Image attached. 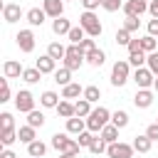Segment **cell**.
I'll list each match as a JSON object with an SVG mask.
<instances>
[{
    "label": "cell",
    "mask_w": 158,
    "mask_h": 158,
    "mask_svg": "<svg viewBox=\"0 0 158 158\" xmlns=\"http://www.w3.org/2000/svg\"><path fill=\"white\" fill-rule=\"evenodd\" d=\"M146 136H148L151 141H158V123H151V126L146 128Z\"/></svg>",
    "instance_id": "47"
},
{
    "label": "cell",
    "mask_w": 158,
    "mask_h": 158,
    "mask_svg": "<svg viewBox=\"0 0 158 158\" xmlns=\"http://www.w3.org/2000/svg\"><path fill=\"white\" fill-rule=\"evenodd\" d=\"M59 158H77V156H74V153H62Z\"/></svg>",
    "instance_id": "52"
},
{
    "label": "cell",
    "mask_w": 158,
    "mask_h": 158,
    "mask_svg": "<svg viewBox=\"0 0 158 158\" xmlns=\"http://www.w3.org/2000/svg\"><path fill=\"white\" fill-rule=\"evenodd\" d=\"M148 12H151L153 17H158V0H151V2H148Z\"/></svg>",
    "instance_id": "50"
},
{
    "label": "cell",
    "mask_w": 158,
    "mask_h": 158,
    "mask_svg": "<svg viewBox=\"0 0 158 158\" xmlns=\"http://www.w3.org/2000/svg\"><path fill=\"white\" fill-rule=\"evenodd\" d=\"M94 138H96V136H94V131H89V128H86V131H81V133H79V146H86V148H89Z\"/></svg>",
    "instance_id": "43"
},
{
    "label": "cell",
    "mask_w": 158,
    "mask_h": 158,
    "mask_svg": "<svg viewBox=\"0 0 158 158\" xmlns=\"http://www.w3.org/2000/svg\"><path fill=\"white\" fill-rule=\"evenodd\" d=\"M133 37H131V32L126 30V27H121L118 32H116V44H123V47H128V42H131Z\"/></svg>",
    "instance_id": "38"
},
{
    "label": "cell",
    "mask_w": 158,
    "mask_h": 158,
    "mask_svg": "<svg viewBox=\"0 0 158 158\" xmlns=\"http://www.w3.org/2000/svg\"><path fill=\"white\" fill-rule=\"evenodd\" d=\"M0 158H17V156H15L12 151H2V153H0Z\"/></svg>",
    "instance_id": "51"
},
{
    "label": "cell",
    "mask_w": 158,
    "mask_h": 158,
    "mask_svg": "<svg viewBox=\"0 0 158 158\" xmlns=\"http://www.w3.org/2000/svg\"><path fill=\"white\" fill-rule=\"evenodd\" d=\"M67 37H69V42H72V44H79V42L86 37V32H84V27H81V25H77V27H72V30H69V35H67Z\"/></svg>",
    "instance_id": "34"
},
{
    "label": "cell",
    "mask_w": 158,
    "mask_h": 158,
    "mask_svg": "<svg viewBox=\"0 0 158 158\" xmlns=\"http://www.w3.org/2000/svg\"><path fill=\"white\" fill-rule=\"evenodd\" d=\"M59 101H62V96H59L57 91H42V96H40V104H42L44 109H57Z\"/></svg>",
    "instance_id": "16"
},
{
    "label": "cell",
    "mask_w": 158,
    "mask_h": 158,
    "mask_svg": "<svg viewBox=\"0 0 158 158\" xmlns=\"http://www.w3.org/2000/svg\"><path fill=\"white\" fill-rule=\"evenodd\" d=\"M106 148H109V143H106L101 136H99V138H94V141H91V146H89V151H91L94 156H101V153H106Z\"/></svg>",
    "instance_id": "35"
},
{
    "label": "cell",
    "mask_w": 158,
    "mask_h": 158,
    "mask_svg": "<svg viewBox=\"0 0 158 158\" xmlns=\"http://www.w3.org/2000/svg\"><path fill=\"white\" fill-rule=\"evenodd\" d=\"M128 59H118L114 67H111V84L114 86H123L128 81Z\"/></svg>",
    "instance_id": "4"
},
{
    "label": "cell",
    "mask_w": 158,
    "mask_h": 158,
    "mask_svg": "<svg viewBox=\"0 0 158 158\" xmlns=\"http://www.w3.org/2000/svg\"><path fill=\"white\" fill-rule=\"evenodd\" d=\"M146 67H148V69H151V72L158 77V49L148 54V59H146Z\"/></svg>",
    "instance_id": "40"
},
{
    "label": "cell",
    "mask_w": 158,
    "mask_h": 158,
    "mask_svg": "<svg viewBox=\"0 0 158 158\" xmlns=\"http://www.w3.org/2000/svg\"><path fill=\"white\" fill-rule=\"evenodd\" d=\"M42 10L47 17H62L64 15V0H42Z\"/></svg>",
    "instance_id": "10"
},
{
    "label": "cell",
    "mask_w": 158,
    "mask_h": 158,
    "mask_svg": "<svg viewBox=\"0 0 158 158\" xmlns=\"http://www.w3.org/2000/svg\"><path fill=\"white\" fill-rule=\"evenodd\" d=\"M86 128V118H81V116H72V118H67V131L69 133H81Z\"/></svg>",
    "instance_id": "18"
},
{
    "label": "cell",
    "mask_w": 158,
    "mask_h": 158,
    "mask_svg": "<svg viewBox=\"0 0 158 158\" xmlns=\"http://www.w3.org/2000/svg\"><path fill=\"white\" fill-rule=\"evenodd\" d=\"M15 109H17L20 114H30V111L35 109V96H32V91H27V89L17 91V96H15Z\"/></svg>",
    "instance_id": "7"
},
{
    "label": "cell",
    "mask_w": 158,
    "mask_h": 158,
    "mask_svg": "<svg viewBox=\"0 0 158 158\" xmlns=\"http://www.w3.org/2000/svg\"><path fill=\"white\" fill-rule=\"evenodd\" d=\"M141 49H143L146 54L156 52V49H158V40H156L153 35H146V37H141Z\"/></svg>",
    "instance_id": "28"
},
{
    "label": "cell",
    "mask_w": 158,
    "mask_h": 158,
    "mask_svg": "<svg viewBox=\"0 0 158 158\" xmlns=\"http://www.w3.org/2000/svg\"><path fill=\"white\" fill-rule=\"evenodd\" d=\"M148 35H153V37H158V17H153V20L148 22Z\"/></svg>",
    "instance_id": "49"
},
{
    "label": "cell",
    "mask_w": 158,
    "mask_h": 158,
    "mask_svg": "<svg viewBox=\"0 0 158 158\" xmlns=\"http://www.w3.org/2000/svg\"><path fill=\"white\" fill-rule=\"evenodd\" d=\"M79 25L84 27V32H86L89 37H101V32H104V27H101L99 17L94 15V10H84V12L79 15Z\"/></svg>",
    "instance_id": "2"
},
{
    "label": "cell",
    "mask_w": 158,
    "mask_h": 158,
    "mask_svg": "<svg viewBox=\"0 0 158 158\" xmlns=\"http://www.w3.org/2000/svg\"><path fill=\"white\" fill-rule=\"evenodd\" d=\"M81 5H84V10H96V7H101V0H81Z\"/></svg>",
    "instance_id": "48"
},
{
    "label": "cell",
    "mask_w": 158,
    "mask_h": 158,
    "mask_svg": "<svg viewBox=\"0 0 158 158\" xmlns=\"http://www.w3.org/2000/svg\"><path fill=\"white\" fill-rule=\"evenodd\" d=\"M86 62V52L79 47V44H72V47H67V57H64V67L67 69H79L81 64Z\"/></svg>",
    "instance_id": "3"
},
{
    "label": "cell",
    "mask_w": 158,
    "mask_h": 158,
    "mask_svg": "<svg viewBox=\"0 0 158 158\" xmlns=\"http://www.w3.org/2000/svg\"><path fill=\"white\" fill-rule=\"evenodd\" d=\"M101 7H104L106 12H116V10L123 7V2H121V0H101Z\"/></svg>",
    "instance_id": "39"
},
{
    "label": "cell",
    "mask_w": 158,
    "mask_h": 158,
    "mask_svg": "<svg viewBox=\"0 0 158 158\" xmlns=\"http://www.w3.org/2000/svg\"><path fill=\"white\" fill-rule=\"evenodd\" d=\"M22 64L20 62H15V59H7L5 64H2V74L7 77V79H17V77H22Z\"/></svg>",
    "instance_id": "13"
},
{
    "label": "cell",
    "mask_w": 158,
    "mask_h": 158,
    "mask_svg": "<svg viewBox=\"0 0 158 158\" xmlns=\"http://www.w3.org/2000/svg\"><path fill=\"white\" fill-rule=\"evenodd\" d=\"M0 141H2V146H12L17 141V131L15 128H0Z\"/></svg>",
    "instance_id": "33"
},
{
    "label": "cell",
    "mask_w": 158,
    "mask_h": 158,
    "mask_svg": "<svg viewBox=\"0 0 158 158\" xmlns=\"http://www.w3.org/2000/svg\"><path fill=\"white\" fill-rule=\"evenodd\" d=\"M17 141H22V143H32V141H37L35 138V126H20V131H17Z\"/></svg>",
    "instance_id": "24"
},
{
    "label": "cell",
    "mask_w": 158,
    "mask_h": 158,
    "mask_svg": "<svg viewBox=\"0 0 158 158\" xmlns=\"http://www.w3.org/2000/svg\"><path fill=\"white\" fill-rule=\"evenodd\" d=\"M151 146H153V141H151V138H148L146 133H143V136H136V138H133V148H136L138 153H148V151H151Z\"/></svg>",
    "instance_id": "25"
},
{
    "label": "cell",
    "mask_w": 158,
    "mask_h": 158,
    "mask_svg": "<svg viewBox=\"0 0 158 158\" xmlns=\"http://www.w3.org/2000/svg\"><path fill=\"white\" fill-rule=\"evenodd\" d=\"M123 12L133 15V17H141L143 12H148V0H126L123 2Z\"/></svg>",
    "instance_id": "9"
},
{
    "label": "cell",
    "mask_w": 158,
    "mask_h": 158,
    "mask_svg": "<svg viewBox=\"0 0 158 158\" xmlns=\"http://www.w3.org/2000/svg\"><path fill=\"white\" fill-rule=\"evenodd\" d=\"M12 126H15V121H12V114L2 111V114H0V128H12Z\"/></svg>",
    "instance_id": "44"
},
{
    "label": "cell",
    "mask_w": 158,
    "mask_h": 158,
    "mask_svg": "<svg viewBox=\"0 0 158 158\" xmlns=\"http://www.w3.org/2000/svg\"><path fill=\"white\" fill-rule=\"evenodd\" d=\"M146 59H148V54H146V52H133V54H128V64H131V67H136V69H138V67H143V64H146Z\"/></svg>",
    "instance_id": "36"
},
{
    "label": "cell",
    "mask_w": 158,
    "mask_h": 158,
    "mask_svg": "<svg viewBox=\"0 0 158 158\" xmlns=\"http://www.w3.org/2000/svg\"><path fill=\"white\" fill-rule=\"evenodd\" d=\"M57 114H59L62 118H72V116H77V111H74V104H72V101H64V99L57 104Z\"/></svg>",
    "instance_id": "23"
},
{
    "label": "cell",
    "mask_w": 158,
    "mask_h": 158,
    "mask_svg": "<svg viewBox=\"0 0 158 158\" xmlns=\"http://www.w3.org/2000/svg\"><path fill=\"white\" fill-rule=\"evenodd\" d=\"M79 47H81L84 52H89V49H94V47H96V44H94V37H89V35H86V37H84V40L79 42Z\"/></svg>",
    "instance_id": "45"
},
{
    "label": "cell",
    "mask_w": 158,
    "mask_h": 158,
    "mask_svg": "<svg viewBox=\"0 0 158 158\" xmlns=\"http://www.w3.org/2000/svg\"><path fill=\"white\" fill-rule=\"evenodd\" d=\"M27 123L35 126V128H42V126H44V114L37 111V109H32V111L27 114Z\"/></svg>",
    "instance_id": "30"
},
{
    "label": "cell",
    "mask_w": 158,
    "mask_h": 158,
    "mask_svg": "<svg viewBox=\"0 0 158 158\" xmlns=\"http://www.w3.org/2000/svg\"><path fill=\"white\" fill-rule=\"evenodd\" d=\"M133 52H143L141 49V37H136V40L128 42V54H133Z\"/></svg>",
    "instance_id": "46"
},
{
    "label": "cell",
    "mask_w": 158,
    "mask_h": 158,
    "mask_svg": "<svg viewBox=\"0 0 158 158\" xmlns=\"http://www.w3.org/2000/svg\"><path fill=\"white\" fill-rule=\"evenodd\" d=\"M84 99H86V101H91V104H96V101L101 99V89H99V86H94V84H91V86H86V89H84Z\"/></svg>",
    "instance_id": "37"
},
{
    "label": "cell",
    "mask_w": 158,
    "mask_h": 158,
    "mask_svg": "<svg viewBox=\"0 0 158 158\" xmlns=\"http://www.w3.org/2000/svg\"><path fill=\"white\" fill-rule=\"evenodd\" d=\"M99 136H101L106 143H116V141H118V126H114V123H106V126L99 131Z\"/></svg>",
    "instance_id": "19"
},
{
    "label": "cell",
    "mask_w": 158,
    "mask_h": 158,
    "mask_svg": "<svg viewBox=\"0 0 158 158\" xmlns=\"http://www.w3.org/2000/svg\"><path fill=\"white\" fill-rule=\"evenodd\" d=\"M133 104H136L138 109H148V106L153 104V91H151V89H138L136 96H133Z\"/></svg>",
    "instance_id": "14"
},
{
    "label": "cell",
    "mask_w": 158,
    "mask_h": 158,
    "mask_svg": "<svg viewBox=\"0 0 158 158\" xmlns=\"http://www.w3.org/2000/svg\"><path fill=\"white\" fill-rule=\"evenodd\" d=\"M47 54H49L52 59H57V62H59V59H64V57H67V47H64V44H59V42H52V44L47 47Z\"/></svg>",
    "instance_id": "21"
},
{
    "label": "cell",
    "mask_w": 158,
    "mask_h": 158,
    "mask_svg": "<svg viewBox=\"0 0 158 158\" xmlns=\"http://www.w3.org/2000/svg\"><path fill=\"white\" fill-rule=\"evenodd\" d=\"M20 17H22V7H20V5H15V2H7V5H2V20H5L7 25L17 22Z\"/></svg>",
    "instance_id": "11"
},
{
    "label": "cell",
    "mask_w": 158,
    "mask_h": 158,
    "mask_svg": "<svg viewBox=\"0 0 158 158\" xmlns=\"http://www.w3.org/2000/svg\"><path fill=\"white\" fill-rule=\"evenodd\" d=\"M138 25H141V20H138V17H133V15H126V20H123V27H126L128 32H136V30H138Z\"/></svg>",
    "instance_id": "41"
},
{
    "label": "cell",
    "mask_w": 158,
    "mask_h": 158,
    "mask_svg": "<svg viewBox=\"0 0 158 158\" xmlns=\"http://www.w3.org/2000/svg\"><path fill=\"white\" fill-rule=\"evenodd\" d=\"M133 81H136L138 89H151L153 81H156V74H153L148 67H138V69L133 72Z\"/></svg>",
    "instance_id": "6"
},
{
    "label": "cell",
    "mask_w": 158,
    "mask_h": 158,
    "mask_svg": "<svg viewBox=\"0 0 158 158\" xmlns=\"http://www.w3.org/2000/svg\"><path fill=\"white\" fill-rule=\"evenodd\" d=\"M27 153H30L32 158H42V156L47 153V146H44L42 141H32V143H27Z\"/></svg>",
    "instance_id": "27"
},
{
    "label": "cell",
    "mask_w": 158,
    "mask_h": 158,
    "mask_svg": "<svg viewBox=\"0 0 158 158\" xmlns=\"http://www.w3.org/2000/svg\"><path fill=\"white\" fill-rule=\"evenodd\" d=\"M35 67H37L42 74H54V72H57V59H52L49 54H44V57H40V59L35 62Z\"/></svg>",
    "instance_id": "12"
},
{
    "label": "cell",
    "mask_w": 158,
    "mask_h": 158,
    "mask_svg": "<svg viewBox=\"0 0 158 158\" xmlns=\"http://www.w3.org/2000/svg\"><path fill=\"white\" fill-rule=\"evenodd\" d=\"M153 91L158 94V77H156V81H153Z\"/></svg>",
    "instance_id": "53"
},
{
    "label": "cell",
    "mask_w": 158,
    "mask_h": 158,
    "mask_svg": "<svg viewBox=\"0 0 158 158\" xmlns=\"http://www.w3.org/2000/svg\"><path fill=\"white\" fill-rule=\"evenodd\" d=\"M104 59H106V54H104V49H99V47H94V49L86 52V62H89L91 67H101Z\"/></svg>",
    "instance_id": "20"
},
{
    "label": "cell",
    "mask_w": 158,
    "mask_h": 158,
    "mask_svg": "<svg viewBox=\"0 0 158 158\" xmlns=\"http://www.w3.org/2000/svg\"><path fill=\"white\" fill-rule=\"evenodd\" d=\"M111 121V114H109V109H104V106H96V109H91V114L86 116V128L89 131H94V133H99L106 123Z\"/></svg>",
    "instance_id": "1"
},
{
    "label": "cell",
    "mask_w": 158,
    "mask_h": 158,
    "mask_svg": "<svg viewBox=\"0 0 158 158\" xmlns=\"http://www.w3.org/2000/svg\"><path fill=\"white\" fill-rule=\"evenodd\" d=\"M74 111H77V116H81V118H86V116L91 114V101H86V99L81 96L79 101H74Z\"/></svg>",
    "instance_id": "26"
},
{
    "label": "cell",
    "mask_w": 158,
    "mask_h": 158,
    "mask_svg": "<svg viewBox=\"0 0 158 158\" xmlns=\"http://www.w3.org/2000/svg\"><path fill=\"white\" fill-rule=\"evenodd\" d=\"M111 123H114V126H118V128H123V126H128V114H126L123 109H118V111H114V114H111Z\"/></svg>",
    "instance_id": "32"
},
{
    "label": "cell",
    "mask_w": 158,
    "mask_h": 158,
    "mask_svg": "<svg viewBox=\"0 0 158 158\" xmlns=\"http://www.w3.org/2000/svg\"><path fill=\"white\" fill-rule=\"evenodd\" d=\"M22 79H25L27 84H37V81L42 79V72H40L37 67H30V69H25V72H22Z\"/></svg>",
    "instance_id": "31"
},
{
    "label": "cell",
    "mask_w": 158,
    "mask_h": 158,
    "mask_svg": "<svg viewBox=\"0 0 158 158\" xmlns=\"http://www.w3.org/2000/svg\"><path fill=\"white\" fill-rule=\"evenodd\" d=\"M54 81H57V84H62V86L72 84V69H67V67L57 69V72H54Z\"/></svg>",
    "instance_id": "29"
},
{
    "label": "cell",
    "mask_w": 158,
    "mask_h": 158,
    "mask_svg": "<svg viewBox=\"0 0 158 158\" xmlns=\"http://www.w3.org/2000/svg\"><path fill=\"white\" fill-rule=\"evenodd\" d=\"M69 30H72V22L62 15V17H54V22H52V32L54 35H69Z\"/></svg>",
    "instance_id": "17"
},
{
    "label": "cell",
    "mask_w": 158,
    "mask_h": 158,
    "mask_svg": "<svg viewBox=\"0 0 158 158\" xmlns=\"http://www.w3.org/2000/svg\"><path fill=\"white\" fill-rule=\"evenodd\" d=\"M133 143L128 146V143H123V141H116V143H109V148H106V156L109 158H133Z\"/></svg>",
    "instance_id": "5"
},
{
    "label": "cell",
    "mask_w": 158,
    "mask_h": 158,
    "mask_svg": "<svg viewBox=\"0 0 158 158\" xmlns=\"http://www.w3.org/2000/svg\"><path fill=\"white\" fill-rule=\"evenodd\" d=\"M15 40H17V47H20L25 54H30V52L35 49V35H32V30H20V32L15 35Z\"/></svg>",
    "instance_id": "8"
},
{
    "label": "cell",
    "mask_w": 158,
    "mask_h": 158,
    "mask_svg": "<svg viewBox=\"0 0 158 158\" xmlns=\"http://www.w3.org/2000/svg\"><path fill=\"white\" fill-rule=\"evenodd\" d=\"M77 96H84V89L79 86V84H67L64 89H62V99H77Z\"/></svg>",
    "instance_id": "22"
},
{
    "label": "cell",
    "mask_w": 158,
    "mask_h": 158,
    "mask_svg": "<svg viewBox=\"0 0 158 158\" xmlns=\"http://www.w3.org/2000/svg\"><path fill=\"white\" fill-rule=\"evenodd\" d=\"M156 123H158V121H156Z\"/></svg>",
    "instance_id": "54"
},
{
    "label": "cell",
    "mask_w": 158,
    "mask_h": 158,
    "mask_svg": "<svg viewBox=\"0 0 158 158\" xmlns=\"http://www.w3.org/2000/svg\"><path fill=\"white\" fill-rule=\"evenodd\" d=\"M25 17H27V22H30L32 27H42V22H44L47 12H44V10H40V7H30Z\"/></svg>",
    "instance_id": "15"
},
{
    "label": "cell",
    "mask_w": 158,
    "mask_h": 158,
    "mask_svg": "<svg viewBox=\"0 0 158 158\" xmlns=\"http://www.w3.org/2000/svg\"><path fill=\"white\" fill-rule=\"evenodd\" d=\"M0 101H2V104L10 101V84H7V77L0 79Z\"/></svg>",
    "instance_id": "42"
}]
</instances>
